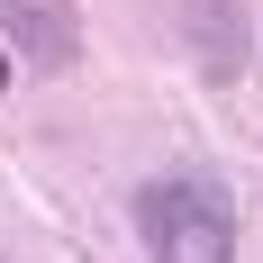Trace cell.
I'll return each instance as SVG.
<instances>
[{
  "label": "cell",
  "mask_w": 263,
  "mask_h": 263,
  "mask_svg": "<svg viewBox=\"0 0 263 263\" xmlns=\"http://www.w3.org/2000/svg\"><path fill=\"white\" fill-rule=\"evenodd\" d=\"M136 236L155 263H236V200L209 173H155L136 191Z\"/></svg>",
  "instance_id": "6da1fadb"
},
{
  "label": "cell",
  "mask_w": 263,
  "mask_h": 263,
  "mask_svg": "<svg viewBox=\"0 0 263 263\" xmlns=\"http://www.w3.org/2000/svg\"><path fill=\"white\" fill-rule=\"evenodd\" d=\"M0 36H9L27 64H64V54H73V9H64V0H0Z\"/></svg>",
  "instance_id": "7a4b0ae2"
},
{
  "label": "cell",
  "mask_w": 263,
  "mask_h": 263,
  "mask_svg": "<svg viewBox=\"0 0 263 263\" xmlns=\"http://www.w3.org/2000/svg\"><path fill=\"white\" fill-rule=\"evenodd\" d=\"M0 91H9V64H0Z\"/></svg>",
  "instance_id": "3957f363"
},
{
  "label": "cell",
  "mask_w": 263,
  "mask_h": 263,
  "mask_svg": "<svg viewBox=\"0 0 263 263\" xmlns=\"http://www.w3.org/2000/svg\"><path fill=\"white\" fill-rule=\"evenodd\" d=\"M0 263H9V254H0Z\"/></svg>",
  "instance_id": "277c9868"
}]
</instances>
